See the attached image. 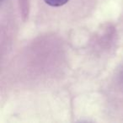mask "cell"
Segmentation results:
<instances>
[{
    "instance_id": "6da1fadb",
    "label": "cell",
    "mask_w": 123,
    "mask_h": 123,
    "mask_svg": "<svg viewBox=\"0 0 123 123\" xmlns=\"http://www.w3.org/2000/svg\"><path fill=\"white\" fill-rule=\"evenodd\" d=\"M44 5L51 9H68V6L71 2L74 3V0H41Z\"/></svg>"
}]
</instances>
